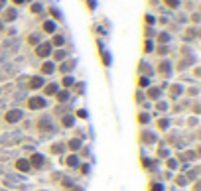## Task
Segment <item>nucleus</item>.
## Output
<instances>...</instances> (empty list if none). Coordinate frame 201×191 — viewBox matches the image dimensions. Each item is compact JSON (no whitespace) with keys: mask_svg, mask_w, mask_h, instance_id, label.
I'll return each instance as SVG.
<instances>
[{"mask_svg":"<svg viewBox=\"0 0 201 191\" xmlns=\"http://www.w3.org/2000/svg\"><path fill=\"white\" fill-rule=\"evenodd\" d=\"M20 118H22V110H10L6 114L8 122H16V120H20Z\"/></svg>","mask_w":201,"mask_h":191,"instance_id":"7ed1b4c3","label":"nucleus"},{"mask_svg":"<svg viewBox=\"0 0 201 191\" xmlns=\"http://www.w3.org/2000/svg\"><path fill=\"white\" fill-rule=\"evenodd\" d=\"M148 83H150V81L146 79V77H142V79H140V85H142V87H146V85H148Z\"/></svg>","mask_w":201,"mask_h":191,"instance_id":"4be33fe9","label":"nucleus"},{"mask_svg":"<svg viewBox=\"0 0 201 191\" xmlns=\"http://www.w3.org/2000/svg\"><path fill=\"white\" fill-rule=\"evenodd\" d=\"M63 126H73V116H65V118H63Z\"/></svg>","mask_w":201,"mask_h":191,"instance_id":"dca6fc26","label":"nucleus"},{"mask_svg":"<svg viewBox=\"0 0 201 191\" xmlns=\"http://www.w3.org/2000/svg\"><path fill=\"white\" fill-rule=\"evenodd\" d=\"M158 95H160V91H158V89H150V93H148L150 99H158Z\"/></svg>","mask_w":201,"mask_h":191,"instance_id":"4468645a","label":"nucleus"},{"mask_svg":"<svg viewBox=\"0 0 201 191\" xmlns=\"http://www.w3.org/2000/svg\"><path fill=\"white\" fill-rule=\"evenodd\" d=\"M67 165H71V167H77V165H79L77 156H69V158H67Z\"/></svg>","mask_w":201,"mask_h":191,"instance_id":"0eeeda50","label":"nucleus"},{"mask_svg":"<svg viewBox=\"0 0 201 191\" xmlns=\"http://www.w3.org/2000/svg\"><path fill=\"white\" fill-rule=\"evenodd\" d=\"M73 83H75V79H73V77H65V79H63V85H65V87H71Z\"/></svg>","mask_w":201,"mask_h":191,"instance_id":"2eb2a0df","label":"nucleus"},{"mask_svg":"<svg viewBox=\"0 0 201 191\" xmlns=\"http://www.w3.org/2000/svg\"><path fill=\"white\" fill-rule=\"evenodd\" d=\"M152 191H164V189H162V185H160V183H156V185H152Z\"/></svg>","mask_w":201,"mask_h":191,"instance_id":"aec40b11","label":"nucleus"},{"mask_svg":"<svg viewBox=\"0 0 201 191\" xmlns=\"http://www.w3.org/2000/svg\"><path fill=\"white\" fill-rule=\"evenodd\" d=\"M140 122H148V114H140Z\"/></svg>","mask_w":201,"mask_h":191,"instance_id":"5701e85b","label":"nucleus"},{"mask_svg":"<svg viewBox=\"0 0 201 191\" xmlns=\"http://www.w3.org/2000/svg\"><path fill=\"white\" fill-rule=\"evenodd\" d=\"M16 167H18L20 171H28L30 170V162H28V160H18V162H16Z\"/></svg>","mask_w":201,"mask_h":191,"instance_id":"423d86ee","label":"nucleus"},{"mask_svg":"<svg viewBox=\"0 0 201 191\" xmlns=\"http://www.w3.org/2000/svg\"><path fill=\"white\" fill-rule=\"evenodd\" d=\"M63 57H65V51H55V59H63Z\"/></svg>","mask_w":201,"mask_h":191,"instance_id":"6ab92c4d","label":"nucleus"},{"mask_svg":"<svg viewBox=\"0 0 201 191\" xmlns=\"http://www.w3.org/2000/svg\"><path fill=\"white\" fill-rule=\"evenodd\" d=\"M2 6H4V0H0V10H2Z\"/></svg>","mask_w":201,"mask_h":191,"instance_id":"393cba45","label":"nucleus"},{"mask_svg":"<svg viewBox=\"0 0 201 191\" xmlns=\"http://www.w3.org/2000/svg\"><path fill=\"white\" fill-rule=\"evenodd\" d=\"M39 87H44V77H34V79H30V89H39Z\"/></svg>","mask_w":201,"mask_h":191,"instance_id":"39448f33","label":"nucleus"},{"mask_svg":"<svg viewBox=\"0 0 201 191\" xmlns=\"http://www.w3.org/2000/svg\"><path fill=\"white\" fill-rule=\"evenodd\" d=\"M166 4H168L170 8H177V4H180V2H177V0H166Z\"/></svg>","mask_w":201,"mask_h":191,"instance_id":"f3484780","label":"nucleus"},{"mask_svg":"<svg viewBox=\"0 0 201 191\" xmlns=\"http://www.w3.org/2000/svg\"><path fill=\"white\" fill-rule=\"evenodd\" d=\"M57 99L61 100V103H63V100H67V99H69V93H67V91H61V93L57 95Z\"/></svg>","mask_w":201,"mask_h":191,"instance_id":"f8f14e48","label":"nucleus"},{"mask_svg":"<svg viewBox=\"0 0 201 191\" xmlns=\"http://www.w3.org/2000/svg\"><path fill=\"white\" fill-rule=\"evenodd\" d=\"M32 165H36V167H41L44 165V156L41 154H34L32 156V162H30Z\"/></svg>","mask_w":201,"mask_h":191,"instance_id":"20e7f679","label":"nucleus"},{"mask_svg":"<svg viewBox=\"0 0 201 191\" xmlns=\"http://www.w3.org/2000/svg\"><path fill=\"white\" fill-rule=\"evenodd\" d=\"M71 67H73V63H65V65L61 67V69H63V71H69V69H71Z\"/></svg>","mask_w":201,"mask_h":191,"instance_id":"412c9836","label":"nucleus"},{"mask_svg":"<svg viewBox=\"0 0 201 191\" xmlns=\"http://www.w3.org/2000/svg\"><path fill=\"white\" fill-rule=\"evenodd\" d=\"M55 93H57V85H55V83L46 87V95H55Z\"/></svg>","mask_w":201,"mask_h":191,"instance_id":"6e6552de","label":"nucleus"},{"mask_svg":"<svg viewBox=\"0 0 201 191\" xmlns=\"http://www.w3.org/2000/svg\"><path fill=\"white\" fill-rule=\"evenodd\" d=\"M44 30H46V32H55V24H53V22H46V24H44Z\"/></svg>","mask_w":201,"mask_h":191,"instance_id":"9d476101","label":"nucleus"},{"mask_svg":"<svg viewBox=\"0 0 201 191\" xmlns=\"http://www.w3.org/2000/svg\"><path fill=\"white\" fill-rule=\"evenodd\" d=\"M44 106H46V100L41 97H32L28 100V108H32V110H38V108H44Z\"/></svg>","mask_w":201,"mask_h":191,"instance_id":"f257e3e1","label":"nucleus"},{"mask_svg":"<svg viewBox=\"0 0 201 191\" xmlns=\"http://www.w3.org/2000/svg\"><path fill=\"white\" fill-rule=\"evenodd\" d=\"M36 53H38L39 57H47V55L52 53V43H39L38 49H36Z\"/></svg>","mask_w":201,"mask_h":191,"instance_id":"f03ea898","label":"nucleus"},{"mask_svg":"<svg viewBox=\"0 0 201 191\" xmlns=\"http://www.w3.org/2000/svg\"><path fill=\"white\" fill-rule=\"evenodd\" d=\"M63 36H55V38H53V43H55V46H63Z\"/></svg>","mask_w":201,"mask_h":191,"instance_id":"ddd939ff","label":"nucleus"},{"mask_svg":"<svg viewBox=\"0 0 201 191\" xmlns=\"http://www.w3.org/2000/svg\"><path fill=\"white\" fill-rule=\"evenodd\" d=\"M0 30H2V22H0Z\"/></svg>","mask_w":201,"mask_h":191,"instance_id":"bb28decb","label":"nucleus"},{"mask_svg":"<svg viewBox=\"0 0 201 191\" xmlns=\"http://www.w3.org/2000/svg\"><path fill=\"white\" fill-rule=\"evenodd\" d=\"M32 10H34V12H39V10H41V6H39V4H34Z\"/></svg>","mask_w":201,"mask_h":191,"instance_id":"b1692460","label":"nucleus"},{"mask_svg":"<svg viewBox=\"0 0 201 191\" xmlns=\"http://www.w3.org/2000/svg\"><path fill=\"white\" fill-rule=\"evenodd\" d=\"M69 148H71V150H79V148H81V140L73 138L71 142H69Z\"/></svg>","mask_w":201,"mask_h":191,"instance_id":"1a4fd4ad","label":"nucleus"},{"mask_svg":"<svg viewBox=\"0 0 201 191\" xmlns=\"http://www.w3.org/2000/svg\"><path fill=\"white\" fill-rule=\"evenodd\" d=\"M14 2H16V4H22V2H24V0H14Z\"/></svg>","mask_w":201,"mask_h":191,"instance_id":"a878e982","label":"nucleus"},{"mask_svg":"<svg viewBox=\"0 0 201 191\" xmlns=\"http://www.w3.org/2000/svg\"><path fill=\"white\" fill-rule=\"evenodd\" d=\"M41 69H44V73H46V75H49V73H53V63H44V67H41Z\"/></svg>","mask_w":201,"mask_h":191,"instance_id":"9b49d317","label":"nucleus"},{"mask_svg":"<svg viewBox=\"0 0 201 191\" xmlns=\"http://www.w3.org/2000/svg\"><path fill=\"white\" fill-rule=\"evenodd\" d=\"M14 18H16V12H14V10H8L6 12V20H14Z\"/></svg>","mask_w":201,"mask_h":191,"instance_id":"a211bd4d","label":"nucleus"}]
</instances>
